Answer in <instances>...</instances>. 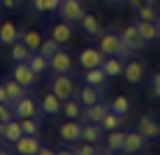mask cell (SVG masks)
<instances>
[{
    "instance_id": "obj_44",
    "label": "cell",
    "mask_w": 160,
    "mask_h": 155,
    "mask_svg": "<svg viewBox=\"0 0 160 155\" xmlns=\"http://www.w3.org/2000/svg\"><path fill=\"white\" fill-rule=\"evenodd\" d=\"M107 2H109V5H114V7H123L128 0H107Z\"/></svg>"
},
{
    "instance_id": "obj_29",
    "label": "cell",
    "mask_w": 160,
    "mask_h": 155,
    "mask_svg": "<svg viewBox=\"0 0 160 155\" xmlns=\"http://www.w3.org/2000/svg\"><path fill=\"white\" fill-rule=\"evenodd\" d=\"M109 109H112L114 114H118V116H128L130 114V99L125 95H116L109 102Z\"/></svg>"
},
{
    "instance_id": "obj_3",
    "label": "cell",
    "mask_w": 160,
    "mask_h": 155,
    "mask_svg": "<svg viewBox=\"0 0 160 155\" xmlns=\"http://www.w3.org/2000/svg\"><path fill=\"white\" fill-rule=\"evenodd\" d=\"M12 111H14L16 118H32V116H42L40 104H37L30 95H23L21 99L12 102Z\"/></svg>"
},
{
    "instance_id": "obj_16",
    "label": "cell",
    "mask_w": 160,
    "mask_h": 155,
    "mask_svg": "<svg viewBox=\"0 0 160 155\" xmlns=\"http://www.w3.org/2000/svg\"><path fill=\"white\" fill-rule=\"evenodd\" d=\"M137 30H139V35L144 37L146 42H156L158 40V32H160V28H158V23L156 21H144V19H137Z\"/></svg>"
},
{
    "instance_id": "obj_40",
    "label": "cell",
    "mask_w": 160,
    "mask_h": 155,
    "mask_svg": "<svg viewBox=\"0 0 160 155\" xmlns=\"http://www.w3.org/2000/svg\"><path fill=\"white\" fill-rule=\"evenodd\" d=\"M23 0H2V7L5 9H19Z\"/></svg>"
},
{
    "instance_id": "obj_12",
    "label": "cell",
    "mask_w": 160,
    "mask_h": 155,
    "mask_svg": "<svg viewBox=\"0 0 160 155\" xmlns=\"http://www.w3.org/2000/svg\"><path fill=\"white\" fill-rule=\"evenodd\" d=\"M123 76L132 86L142 84V81H144V63H142V60H128L125 67H123Z\"/></svg>"
},
{
    "instance_id": "obj_20",
    "label": "cell",
    "mask_w": 160,
    "mask_h": 155,
    "mask_svg": "<svg viewBox=\"0 0 160 155\" xmlns=\"http://www.w3.org/2000/svg\"><path fill=\"white\" fill-rule=\"evenodd\" d=\"M16 40H19V28H16L12 21H2L0 23V42L5 46H12Z\"/></svg>"
},
{
    "instance_id": "obj_32",
    "label": "cell",
    "mask_w": 160,
    "mask_h": 155,
    "mask_svg": "<svg viewBox=\"0 0 160 155\" xmlns=\"http://www.w3.org/2000/svg\"><path fill=\"white\" fill-rule=\"evenodd\" d=\"M63 116H65V118H79V116H81V102L74 99V97L65 99V102H63Z\"/></svg>"
},
{
    "instance_id": "obj_26",
    "label": "cell",
    "mask_w": 160,
    "mask_h": 155,
    "mask_svg": "<svg viewBox=\"0 0 160 155\" xmlns=\"http://www.w3.org/2000/svg\"><path fill=\"white\" fill-rule=\"evenodd\" d=\"M123 143H125V132H121V127L107 132V148L112 153H121L123 151Z\"/></svg>"
},
{
    "instance_id": "obj_8",
    "label": "cell",
    "mask_w": 160,
    "mask_h": 155,
    "mask_svg": "<svg viewBox=\"0 0 160 155\" xmlns=\"http://www.w3.org/2000/svg\"><path fill=\"white\" fill-rule=\"evenodd\" d=\"M40 111L47 114V116H58L63 114V99H60L56 93H44L42 95V102H40Z\"/></svg>"
},
{
    "instance_id": "obj_10",
    "label": "cell",
    "mask_w": 160,
    "mask_h": 155,
    "mask_svg": "<svg viewBox=\"0 0 160 155\" xmlns=\"http://www.w3.org/2000/svg\"><path fill=\"white\" fill-rule=\"evenodd\" d=\"M40 146H42V141H40L37 134H23L19 141L14 143V151L19 155H35L37 151H40Z\"/></svg>"
},
{
    "instance_id": "obj_15",
    "label": "cell",
    "mask_w": 160,
    "mask_h": 155,
    "mask_svg": "<svg viewBox=\"0 0 160 155\" xmlns=\"http://www.w3.org/2000/svg\"><path fill=\"white\" fill-rule=\"evenodd\" d=\"M60 139L65 143H77L81 141V123H77L74 118H70L68 123L60 125Z\"/></svg>"
},
{
    "instance_id": "obj_34",
    "label": "cell",
    "mask_w": 160,
    "mask_h": 155,
    "mask_svg": "<svg viewBox=\"0 0 160 155\" xmlns=\"http://www.w3.org/2000/svg\"><path fill=\"white\" fill-rule=\"evenodd\" d=\"M102 130L104 132H112V130H118L121 125H123V116H118V114H114V111H109L107 116L102 118Z\"/></svg>"
},
{
    "instance_id": "obj_31",
    "label": "cell",
    "mask_w": 160,
    "mask_h": 155,
    "mask_svg": "<svg viewBox=\"0 0 160 155\" xmlns=\"http://www.w3.org/2000/svg\"><path fill=\"white\" fill-rule=\"evenodd\" d=\"M30 5L35 14H44V12H56L60 0H30Z\"/></svg>"
},
{
    "instance_id": "obj_27",
    "label": "cell",
    "mask_w": 160,
    "mask_h": 155,
    "mask_svg": "<svg viewBox=\"0 0 160 155\" xmlns=\"http://www.w3.org/2000/svg\"><path fill=\"white\" fill-rule=\"evenodd\" d=\"M9 56H12L14 63H28V58L32 56V51L26 46V42H19V40H16V42L12 44V51H9Z\"/></svg>"
},
{
    "instance_id": "obj_18",
    "label": "cell",
    "mask_w": 160,
    "mask_h": 155,
    "mask_svg": "<svg viewBox=\"0 0 160 155\" xmlns=\"http://www.w3.org/2000/svg\"><path fill=\"white\" fill-rule=\"evenodd\" d=\"M51 37L58 44H68L70 40H72V23H68V21L60 19V23H56L51 28Z\"/></svg>"
},
{
    "instance_id": "obj_11",
    "label": "cell",
    "mask_w": 160,
    "mask_h": 155,
    "mask_svg": "<svg viewBox=\"0 0 160 155\" xmlns=\"http://www.w3.org/2000/svg\"><path fill=\"white\" fill-rule=\"evenodd\" d=\"M137 132L146 139H156V137H160V120L153 116H142L137 123Z\"/></svg>"
},
{
    "instance_id": "obj_14",
    "label": "cell",
    "mask_w": 160,
    "mask_h": 155,
    "mask_svg": "<svg viewBox=\"0 0 160 155\" xmlns=\"http://www.w3.org/2000/svg\"><path fill=\"white\" fill-rule=\"evenodd\" d=\"M121 44H123L121 35H114V32H102L100 35V51L104 56H118Z\"/></svg>"
},
{
    "instance_id": "obj_45",
    "label": "cell",
    "mask_w": 160,
    "mask_h": 155,
    "mask_svg": "<svg viewBox=\"0 0 160 155\" xmlns=\"http://www.w3.org/2000/svg\"><path fill=\"white\" fill-rule=\"evenodd\" d=\"M5 141V123H0V146H2Z\"/></svg>"
},
{
    "instance_id": "obj_38",
    "label": "cell",
    "mask_w": 160,
    "mask_h": 155,
    "mask_svg": "<svg viewBox=\"0 0 160 155\" xmlns=\"http://www.w3.org/2000/svg\"><path fill=\"white\" fill-rule=\"evenodd\" d=\"M12 118H14V111L9 109V104L0 102V123H7V120H12Z\"/></svg>"
},
{
    "instance_id": "obj_13",
    "label": "cell",
    "mask_w": 160,
    "mask_h": 155,
    "mask_svg": "<svg viewBox=\"0 0 160 155\" xmlns=\"http://www.w3.org/2000/svg\"><path fill=\"white\" fill-rule=\"evenodd\" d=\"M146 148V137H142L139 132H125V143H123V151L121 153H128V155H135V153H142Z\"/></svg>"
},
{
    "instance_id": "obj_48",
    "label": "cell",
    "mask_w": 160,
    "mask_h": 155,
    "mask_svg": "<svg viewBox=\"0 0 160 155\" xmlns=\"http://www.w3.org/2000/svg\"><path fill=\"white\" fill-rule=\"evenodd\" d=\"M158 40H160V32H158Z\"/></svg>"
},
{
    "instance_id": "obj_9",
    "label": "cell",
    "mask_w": 160,
    "mask_h": 155,
    "mask_svg": "<svg viewBox=\"0 0 160 155\" xmlns=\"http://www.w3.org/2000/svg\"><path fill=\"white\" fill-rule=\"evenodd\" d=\"M112 109H109V104L107 102H95V104H91V107H84V111H81V116H84V120L86 123H102V118L107 116Z\"/></svg>"
},
{
    "instance_id": "obj_4",
    "label": "cell",
    "mask_w": 160,
    "mask_h": 155,
    "mask_svg": "<svg viewBox=\"0 0 160 155\" xmlns=\"http://www.w3.org/2000/svg\"><path fill=\"white\" fill-rule=\"evenodd\" d=\"M104 53L100 51V49H95V46H88L84 49V51L79 53V65H81V70H91V67H102V63H104Z\"/></svg>"
},
{
    "instance_id": "obj_36",
    "label": "cell",
    "mask_w": 160,
    "mask_h": 155,
    "mask_svg": "<svg viewBox=\"0 0 160 155\" xmlns=\"http://www.w3.org/2000/svg\"><path fill=\"white\" fill-rule=\"evenodd\" d=\"M137 12V19H144V21H156L158 23V16H156V5H142V7L135 9Z\"/></svg>"
},
{
    "instance_id": "obj_42",
    "label": "cell",
    "mask_w": 160,
    "mask_h": 155,
    "mask_svg": "<svg viewBox=\"0 0 160 155\" xmlns=\"http://www.w3.org/2000/svg\"><path fill=\"white\" fill-rule=\"evenodd\" d=\"M56 151L53 148H49V146H40V151H37V155H53Z\"/></svg>"
},
{
    "instance_id": "obj_46",
    "label": "cell",
    "mask_w": 160,
    "mask_h": 155,
    "mask_svg": "<svg viewBox=\"0 0 160 155\" xmlns=\"http://www.w3.org/2000/svg\"><path fill=\"white\" fill-rule=\"evenodd\" d=\"M86 2H95V0H86Z\"/></svg>"
},
{
    "instance_id": "obj_23",
    "label": "cell",
    "mask_w": 160,
    "mask_h": 155,
    "mask_svg": "<svg viewBox=\"0 0 160 155\" xmlns=\"http://www.w3.org/2000/svg\"><path fill=\"white\" fill-rule=\"evenodd\" d=\"M123 67H125V63L118 56H107L102 63V70L107 76H123Z\"/></svg>"
},
{
    "instance_id": "obj_21",
    "label": "cell",
    "mask_w": 160,
    "mask_h": 155,
    "mask_svg": "<svg viewBox=\"0 0 160 155\" xmlns=\"http://www.w3.org/2000/svg\"><path fill=\"white\" fill-rule=\"evenodd\" d=\"M79 26H81V30H84L88 37H100L102 35V26L93 14H84V19L79 21Z\"/></svg>"
},
{
    "instance_id": "obj_35",
    "label": "cell",
    "mask_w": 160,
    "mask_h": 155,
    "mask_svg": "<svg viewBox=\"0 0 160 155\" xmlns=\"http://www.w3.org/2000/svg\"><path fill=\"white\" fill-rule=\"evenodd\" d=\"M58 49H60V44H58L56 40H53V37H49V40H42V44H40V49H37V51H40L42 56L49 60V58L53 56V53L58 51Z\"/></svg>"
},
{
    "instance_id": "obj_5",
    "label": "cell",
    "mask_w": 160,
    "mask_h": 155,
    "mask_svg": "<svg viewBox=\"0 0 160 155\" xmlns=\"http://www.w3.org/2000/svg\"><path fill=\"white\" fill-rule=\"evenodd\" d=\"M12 76L19 81L21 86H26V88H32V86L37 84V79H40V76L32 72V67H30L28 63H16L14 70H12Z\"/></svg>"
},
{
    "instance_id": "obj_33",
    "label": "cell",
    "mask_w": 160,
    "mask_h": 155,
    "mask_svg": "<svg viewBox=\"0 0 160 155\" xmlns=\"http://www.w3.org/2000/svg\"><path fill=\"white\" fill-rule=\"evenodd\" d=\"M19 120H21V130H23V134H40V127H42L40 116H32V118H19Z\"/></svg>"
},
{
    "instance_id": "obj_7",
    "label": "cell",
    "mask_w": 160,
    "mask_h": 155,
    "mask_svg": "<svg viewBox=\"0 0 160 155\" xmlns=\"http://www.w3.org/2000/svg\"><path fill=\"white\" fill-rule=\"evenodd\" d=\"M49 67L56 72V74H70V72H72V56H70L68 51H60L58 49V51L49 58Z\"/></svg>"
},
{
    "instance_id": "obj_17",
    "label": "cell",
    "mask_w": 160,
    "mask_h": 155,
    "mask_svg": "<svg viewBox=\"0 0 160 155\" xmlns=\"http://www.w3.org/2000/svg\"><path fill=\"white\" fill-rule=\"evenodd\" d=\"M77 97H79L81 107H91V104L100 102V88L88 86V84H86L84 88H79V90H77Z\"/></svg>"
},
{
    "instance_id": "obj_47",
    "label": "cell",
    "mask_w": 160,
    "mask_h": 155,
    "mask_svg": "<svg viewBox=\"0 0 160 155\" xmlns=\"http://www.w3.org/2000/svg\"><path fill=\"white\" fill-rule=\"evenodd\" d=\"M158 28H160V19H158Z\"/></svg>"
},
{
    "instance_id": "obj_25",
    "label": "cell",
    "mask_w": 160,
    "mask_h": 155,
    "mask_svg": "<svg viewBox=\"0 0 160 155\" xmlns=\"http://www.w3.org/2000/svg\"><path fill=\"white\" fill-rule=\"evenodd\" d=\"M2 86H5V90H7V95H9V102H16V99H21V97L26 95V90H28V88L21 86L19 81L14 79V76H12V79H5Z\"/></svg>"
},
{
    "instance_id": "obj_43",
    "label": "cell",
    "mask_w": 160,
    "mask_h": 155,
    "mask_svg": "<svg viewBox=\"0 0 160 155\" xmlns=\"http://www.w3.org/2000/svg\"><path fill=\"white\" fill-rule=\"evenodd\" d=\"M128 5L132 9H137V7H142V5H144V0H128Z\"/></svg>"
},
{
    "instance_id": "obj_28",
    "label": "cell",
    "mask_w": 160,
    "mask_h": 155,
    "mask_svg": "<svg viewBox=\"0 0 160 155\" xmlns=\"http://www.w3.org/2000/svg\"><path fill=\"white\" fill-rule=\"evenodd\" d=\"M19 40H23L26 46L35 53L37 49H40V44H42V35L37 30H23V32H19Z\"/></svg>"
},
{
    "instance_id": "obj_1",
    "label": "cell",
    "mask_w": 160,
    "mask_h": 155,
    "mask_svg": "<svg viewBox=\"0 0 160 155\" xmlns=\"http://www.w3.org/2000/svg\"><path fill=\"white\" fill-rule=\"evenodd\" d=\"M56 14L63 21H68V23H79V21L84 19V14H86L84 0H60Z\"/></svg>"
},
{
    "instance_id": "obj_2",
    "label": "cell",
    "mask_w": 160,
    "mask_h": 155,
    "mask_svg": "<svg viewBox=\"0 0 160 155\" xmlns=\"http://www.w3.org/2000/svg\"><path fill=\"white\" fill-rule=\"evenodd\" d=\"M51 93H56V95L63 99H70V97H74L77 95V84H74V79L70 74H56L51 79Z\"/></svg>"
},
{
    "instance_id": "obj_30",
    "label": "cell",
    "mask_w": 160,
    "mask_h": 155,
    "mask_svg": "<svg viewBox=\"0 0 160 155\" xmlns=\"http://www.w3.org/2000/svg\"><path fill=\"white\" fill-rule=\"evenodd\" d=\"M28 65L32 67V72H35L37 76H40V74H44V72L49 70V60L44 58L40 51H35V53H32V56L28 58Z\"/></svg>"
},
{
    "instance_id": "obj_22",
    "label": "cell",
    "mask_w": 160,
    "mask_h": 155,
    "mask_svg": "<svg viewBox=\"0 0 160 155\" xmlns=\"http://www.w3.org/2000/svg\"><path fill=\"white\" fill-rule=\"evenodd\" d=\"M21 137H23V130H21V120L14 118L12 120H7V123H5V141L7 143H16L21 139Z\"/></svg>"
},
{
    "instance_id": "obj_24",
    "label": "cell",
    "mask_w": 160,
    "mask_h": 155,
    "mask_svg": "<svg viewBox=\"0 0 160 155\" xmlns=\"http://www.w3.org/2000/svg\"><path fill=\"white\" fill-rule=\"evenodd\" d=\"M109 76L104 74L102 67H91V70H84V84L88 86H95V88H102V84L107 81Z\"/></svg>"
},
{
    "instance_id": "obj_19",
    "label": "cell",
    "mask_w": 160,
    "mask_h": 155,
    "mask_svg": "<svg viewBox=\"0 0 160 155\" xmlns=\"http://www.w3.org/2000/svg\"><path fill=\"white\" fill-rule=\"evenodd\" d=\"M102 125L100 123H86L81 125V141H91V143H100L102 139Z\"/></svg>"
},
{
    "instance_id": "obj_41",
    "label": "cell",
    "mask_w": 160,
    "mask_h": 155,
    "mask_svg": "<svg viewBox=\"0 0 160 155\" xmlns=\"http://www.w3.org/2000/svg\"><path fill=\"white\" fill-rule=\"evenodd\" d=\"M0 102L12 104V102H9V95H7V90H5V86H2V84H0Z\"/></svg>"
},
{
    "instance_id": "obj_39",
    "label": "cell",
    "mask_w": 160,
    "mask_h": 155,
    "mask_svg": "<svg viewBox=\"0 0 160 155\" xmlns=\"http://www.w3.org/2000/svg\"><path fill=\"white\" fill-rule=\"evenodd\" d=\"M151 90H153L156 97H160V72H156V74L151 76Z\"/></svg>"
},
{
    "instance_id": "obj_37",
    "label": "cell",
    "mask_w": 160,
    "mask_h": 155,
    "mask_svg": "<svg viewBox=\"0 0 160 155\" xmlns=\"http://www.w3.org/2000/svg\"><path fill=\"white\" fill-rule=\"evenodd\" d=\"M70 153H79V155H95V153H100V148H95V143H91V141H81L79 146H74V143H72Z\"/></svg>"
},
{
    "instance_id": "obj_6",
    "label": "cell",
    "mask_w": 160,
    "mask_h": 155,
    "mask_svg": "<svg viewBox=\"0 0 160 155\" xmlns=\"http://www.w3.org/2000/svg\"><path fill=\"white\" fill-rule=\"evenodd\" d=\"M121 40H123L128 46L132 49V51H142V49H146V40L139 35V30H137V26L132 23V26H125L123 30H121Z\"/></svg>"
}]
</instances>
